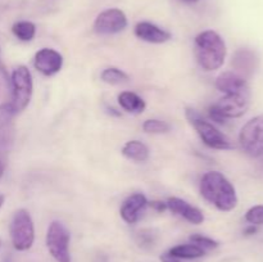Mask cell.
<instances>
[{
    "label": "cell",
    "instance_id": "obj_1",
    "mask_svg": "<svg viewBox=\"0 0 263 262\" xmlns=\"http://www.w3.org/2000/svg\"><path fill=\"white\" fill-rule=\"evenodd\" d=\"M200 194L222 212H230L238 205V195L228 177L218 171H210L200 180Z\"/></svg>",
    "mask_w": 263,
    "mask_h": 262
},
{
    "label": "cell",
    "instance_id": "obj_2",
    "mask_svg": "<svg viewBox=\"0 0 263 262\" xmlns=\"http://www.w3.org/2000/svg\"><path fill=\"white\" fill-rule=\"evenodd\" d=\"M194 54L202 69L211 72L223 66L228 49L220 33L207 30L195 36Z\"/></svg>",
    "mask_w": 263,
    "mask_h": 262
},
{
    "label": "cell",
    "instance_id": "obj_3",
    "mask_svg": "<svg viewBox=\"0 0 263 262\" xmlns=\"http://www.w3.org/2000/svg\"><path fill=\"white\" fill-rule=\"evenodd\" d=\"M185 116L207 146L212 149H218V151H228V149L234 148L230 139L225 134L221 133L213 123L204 120L197 109L187 107L185 109Z\"/></svg>",
    "mask_w": 263,
    "mask_h": 262
},
{
    "label": "cell",
    "instance_id": "obj_4",
    "mask_svg": "<svg viewBox=\"0 0 263 262\" xmlns=\"http://www.w3.org/2000/svg\"><path fill=\"white\" fill-rule=\"evenodd\" d=\"M251 103V95L225 94L212 104L208 109V115L212 121L225 123L230 118H238L246 115Z\"/></svg>",
    "mask_w": 263,
    "mask_h": 262
},
{
    "label": "cell",
    "instance_id": "obj_5",
    "mask_svg": "<svg viewBox=\"0 0 263 262\" xmlns=\"http://www.w3.org/2000/svg\"><path fill=\"white\" fill-rule=\"evenodd\" d=\"M10 239L14 249L28 251L35 241V226L30 212L25 208L15 211L9 228Z\"/></svg>",
    "mask_w": 263,
    "mask_h": 262
},
{
    "label": "cell",
    "instance_id": "obj_6",
    "mask_svg": "<svg viewBox=\"0 0 263 262\" xmlns=\"http://www.w3.org/2000/svg\"><path fill=\"white\" fill-rule=\"evenodd\" d=\"M12 84V102L14 110L17 113L22 112L30 104L33 92L32 74L26 66H18L13 69L10 76Z\"/></svg>",
    "mask_w": 263,
    "mask_h": 262
},
{
    "label": "cell",
    "instance_id": "obj_7",
    "mask_svg": "<svg viewBox=\"0 0 263 262\" xmlns=\"http://www.w3.org/2000/svg\"><path fill=\"white\" fill-rule=\"evenodd\" d=\"M71 234L61 221H53L46 231V247L57 262H71Z\"/></svg>",
    "mask_w": 263,
    "mask_h": 262
},
{
    "label": "cell",
    "instance_id": "obj_8",
    "mask_svg": "<svg viewBox=\"0 0 263 262\" xmlns=\"http://www.w3.org/2000/svg\"><path fill=\"white\" fill-rule=\"evenodd\" d=\"M239 143L243 151L251 157L263 154V115L251 118L241 127Z\"/></svg>",
    "mask_w": 263,
    "mask_h": 262
},
{
    "label": "cell",
    "instance_id": "obj_9",
    "mask_svg": "<svg viewBox=\"0 0 263 262\" xmlns=\"http://www.w3.org/2000/svg\"><path fill=\"white\" fill-rule=\"evenodd\" d=\"M127 27V17L123 10L110 8L100 13L94 22L95 32L99 35H113Z\"/></svg>",
    "mask_w": 263,
    "mask_h": 262
},
{
    "label": "cell",
    "instance_id": "obj_10",
    "mask_svg": "<svg viewBox=\"0 0 263 262\" xmlns=\"http://www.w3.org/2000/svg\"><path fill=\"white\" fill-rule=\"evenodd\" d=\"M17 112L10 103L0 105V156L12 149L14 141V117Z\"/></svg>",
    "mask_w": 263,
    "mask_h": 262
},
{
    "label": "cell",
    "instance_id": "obj_11",
    "mask_svg": "<svg viewBox=\"0 0 263 262\" xmlns=\"http://www.w3.org/2000/svg\"><path fill=\"white\" fill-rule=\"evenodd\" d=\"M33 66L44 76H54L63 67V55L54 49L43 48L35 54Z\"/></svg>",
    "mask_w": 263,
    "mask_h": 262
},
{
    "label": "cell",
    "instance_id": "obj_12",
    "mask_svg": "<svg viewBox=\"0 0 263 262\" xmlns=\"http://www.w3.org/2000/svg\"><path fill=\"white\" fill-rule=\"evenodd\" d=\"M216 87L223 94H244L251 95L247 79L234 71L222 72L216 79Z\"/></svg>",
    "mask_w": 263,
    "mask_h": 262
},
{
    "label": "cell",
    "instance_id": "obj_13",
    "mask_svg": "<svg viewBox=\"0 0 263 262\" xmlns=\"http://www.w3.org/2000/svg\"><path fill=\"white\" fill-rule=\"evenodd\" d=\"M148 204V199L143 193H134L123 200L120 208L121 217L126 223H136Z\"/></svg>",
    "mask_w": 263,
    "mask_h": 262
},
{
    "label": "cell",
    "instance_id": "obj_14",
    "mask_svg": "<svg viewBox=\"0 0 263 262\" xmlns=\"http://www.w3.org/2000/svg\"><path fill=\"white\" fill-rule=\"evenodd\" d=\"M231 64L234 67V72L247 79V77H251L258 68L259 58L254 50L243 48L235 51Z\"/></svg>",
    "mask_w": 263,
    "mask_h": 262
},
{
    "label": "cell",
    "instance_id": "obj_15",
    "mask_svg": "<svg viewBox=\"0 0 263 262\" xmlns=\"http://www.w3.org/2000/svg\"><path fill=\"white\" fill-rule=\"evenodd\" d=\"M166 204L167 208H168L172 213L185 218L187 222L194 223V225H199V223H202L203 221H204V215H203L202 211H200L199 208L192 205L190 203H187L186 200L181 199V198H168Z\"/></svg>",
    "mask_w": 263,
    "mask_h": 262
},
{
    "label": "cell",
    "instance_id": "obj_16",
    "mask_svg": "<svg viewBox=\"0 0 263 262\" xmlns=\"http://www.w3.org/2000/svg\"><path fill=\"white\" fill-rule=\"evenodd\" d=\"M135 35L140 40L151 44H163L171 40V33L168 31L146 21L136 23Z\"/></svg>",
    "mask_w": 263,
    "mask_h": 262
},
{
    "label": "cell",
    "instance_id": "obj_17",
    "mask_svg": "<svg viewBox=\"0 0 263 262\" xmlns=\"http://www.w3.org/2000/svg\"><path fill=\"white\" fill-rule=\"evenodd\" d=\"M118 103H120V105L126 112L134 113V115H140L146 108L145 100L134 91L121 92L118 95Z\"/></svg>",
    "mask_w": 263,
    "mask_h": 262
},
{
    "label": "cell",
    "instance_id": "obj_18",
    "mask_svg": "<svg viewBox=\"0 0 263 262\" xmlns=\"http://www.w3.org/2000/svg\"><path fill=\"white\" fill-rule=\"evenodd\" d=\"M122 154L134 162H146L149 159V148L140 140H130L122 146Z\"/></svg>",
    "mask_w": 263,
    "mask_h": 262
},
{
    "label": "cell",
    "instance_id": "obj_19",
    "mask_svg": "<svg viewBox=\"0 0 263 262\" xmlns=\"http://www.w3.org/2000/svg\"><path fill=\"white\" fill-rule=\"evenodd\" d=\"M167 253L172 257H176L179 259H195L200 258L205 254V251L194 243L179 244L176 247H172Z\"/></svg>",
    "mask_w": 263,
    "mask_h": 262
},
{
    "label": "cell",
    "instance_id": "obj_20",
    "mask_svg": "<svg viewBox=\"0 0 263 262\" xmlns=\"http://www.w3.org/2000/svg\"><path fill=\"white\" fill-rule=\"evenodd\" d=\"M12 32L18 40L21 41H32L36 35L35 23L30 21H18L12 26Z\"/></svg>",
    "mask_w": 263,
    "mask_h": 262
},
{
    "label": "cell",
    "instance_id": "obj_21",
    "mask_svg": "<svg viewBox=\"0 0 263 262\" xmlns=\"http://www.w3.org/2000/svg\"><path fill=\"white\" fill-rule=\"evenodd\" d=\"M100 79L108 85H120L127 82L130 77L125 71L117 68V67H108V68L103 69V72L100 73Z\"/></svg>",
    "mask_w": 263,
    "mask_h": 262
},
{
    "label": "cell",
    "instance_id": "obj_22",
    "mask_svg": "<svg viewBox=\"0 0 263 262\" xmlns=\"http://www.w3.org/2000/svg\"><path fill=\"white\" fill-rule=\"evenodd\" d=\"M170 128H171V126L166 121L157 120V118L146 120L143 123V130L146 134H166L168 133Z\"/></svg>",
    "mask_w": 263,
    "mask_h": 262
},
{
    "label": "cell",
    "instance_id": "obj_23",
    "mask_svg": "<svg viewBox=\"0 0 263 262\" xmlns=\"http://www.w3.org/2000/svg\"><path fill=\"white\" fill-rule=\"evenodd\" d=\"M246 221L249 225L263 226V204L249 208L246 213Z\"/></svg>",
    "mask_w": 263,
    "mask_h": 262
},
{
    "label": "cell",
    "instance_id": "obj_24",
    "mask_svg": "<svg viewBox=\"0 0 263 262\" xmlns=\"http://www.w3.org/2000/svg\"><path fill=\"white\" fill-rule=\"evenodd\" d=\"M190 241L194 244H197L198 247L203 248L204 251H210V249H216L220 244L218 241H216L215 239L208 238V236L202 235V234H193L190 236Z\"/></svg>",
    "mask_w": 263,
    "mask_h": 262
},
{
    "label": "cell",
    "instance_id": "obj_25",
    "mask_svg": "<svg viewBox=\"0 0 263 262\" xmlns=\"http://www.w3.org/2000/svg\"><path fill=\"white\" fill-rule=\"evenodd\" d=\"M154 234L152 230H143L138 234V241L141 247H151L154 244Z\"/></svg>",
    "mask_w": 263,
    "mask_h": 262
},
{
    "label": "cell",
    "instance_id": "obj_26",
    "mask_svg": "<svg viewBox=\"0 0 263 262\" xmlns=\"http://www.w3.org/2000/svg\"><path fill=\"white\" fill-rule=\"evenodd\" d=\"M149 204H151L154 210L158 211V212H162V211L167 210L166 202H161V200H154V202H151Z\"/></svg>",
    "mask_w": 263,
    "mask_h": 262
},
{
    "label": "cell",
    "instance_id": "obj_27",
    "mask_svg": "<svg viewBox=\"0 0 263 262\" xmlns=\"http://www.w3.org/2000/svg\"><path fill=\"white\" fill-rule=\"evenodd\" d=\"M161 261L162 262H181L179 258H176V257H172L170 256L168 253H163L161 256Z\"/></svg>",
    "mask_w": 263,
    "mask_h": 262
},
{
    "label": "cell",
    "instance_id": "obj_28",
    "mask_svg": "<svg viewBox=\"0 0 263 262\" xmlns=\"http://www.w3.org/2000/svg\"><path fill=\"white\" fill-rule=\"evenodd\" d=\"M254 233H257V226L254 225H251L249 228H247L246 230H244V234H246V235H252V234Z\"/></svg>",
    "mask_w": 263,
    "mask_h": 262
},
{
    "label": "cell",
    "instance_id": "obj_29",
    "mask_svg": "<svg viewBox=\"0 0 263 262\" xmlns=\"http://www.w3.org/2000/svg\"><path fill=\"white\" fill-rule=\"evenodd\" d=\"M4 171H5V164L4 162L0 161V179H2L3 175H4Z\"/></svg>",
    "mask_w": 263,
    "mask_h": 262
},
{
    "label": "cell",
    "instance_id": "obj_30",
    "mask_svg": "<svg viewBox=\"0 0 263 262\" xmlns=\"http://www.w3.org/2000/svg\"><path fill=\"white\" fill-rule=\"evenodd\" d=\"M4 202H5V197L3 194H0V208L3 207V204H4Z\"/></svg>",
    "mask_w": 263,
    "mask_h": 262
},
{
    "label": "cell",
    "instance_id": "obj_31",
    "mask_svg": "<svg viewBox=\"0 0 263 262\" xmlns=\"http://www.w3.org/2000/svg\"><path fill=\"white\" fill-rule=\"evenodd\" d=\"M182 2H186V3H197L198 0H182Z\"/></svg>",
    "mask_w": 263,
    "mask_h": 262
},
{
    "label": "cell",
    "instance_id": "obj_32",
    "mask_svg": "<svg viewBox=\"0 0 263 262\" xmlns=\"http://www.w3.org/2000/svg\"><path fill=\"white\" fill-rule=\"evenodd\" d=\"M0 246H2V240H0Z\"/></svg>",
    "mask_w": 263,
    "mask_h": 262
}]
</instances>
